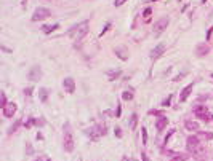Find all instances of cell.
I'll return each mask as SVG.
<instances>
[{
    "instance_id": "obj_1",
    "label": "cell",
    "mask_w": 213,
    "mask_h": 161,
    "mask_svg": "<svg viewBox=\"0 0 213 161\" xmlns=\"http://www.w3.org/2000/svg\"><path fill=\"white\" fill-rule=\"evenodd\" d=\"M88 24H90V21L87 19V21H82V22H79V24L72 26L68 30V35H69L71 38H74V40L79 42L82 37H85L87 32H88Z\"/></svg>"
},
{
    "instance_id": "obj_2",
    "label": "cell",
    "mask_w": 213,
    "mask_h": 161,
    "mask_svg": "<svg viewBox=\"0 0 213 161\" xmlns=\"http://www.w3.org/2000/svg\"><path fill=\"white\" fill-rule=\"evenodd\" d=\"M63 147H64V152L72 153L74 148H76V142H74V134L71 131V124L66 123L64 124V140H63Z\"/></svg>"
},
{
    "instance_id": "obj_3",
    "label": "cell",
    "mask_w": 213,
    "mask_h": 161,
    "mask_svg": "<svg viewBox=\"0 0 213 161\" xmlns=\"http://www.w3.org/2000/svg\"><path fill=\"white\" fill-rule=\"evenodd\" d=\"M106 129H108V126L103 123V124H96V126L87 129L85 132H87V136H90V139H92V140H96V139H100L101 136L106 134Z\"/></svg>"
},
{
    "instance_id": "obj_4",
    "label": "cell",
    "mask_w": 213,
    "mask_h": 161,
    "mask_svg": "<svg viewBox=\"0 0 213 161\" xmlns=\"http://www.w3.org/2000/svg\"><path fill=\"white\" fill-rule=\"evenodd\" d=\"M192 112H194V115H196L199 120L208 121V120L212 118V115H210V112H208V109H207V107H204V105H196Z\"/></svg>"
},
{
    "instance_id": "obj_5",
    "label": "cell",
    "mask_w": 213,
    "mask_h": 161,
    "mask_svg": "<svg viewBox=\"0 0 213 161\" xmlns=\"http://www.w3.org/2000/svg\"><path fill=\"white\" fill-rule=\"evenodd\" d=\"M50 14H51V11L48 8H43V6H40V8H37L34 11V14H32V22H37V21H42V19H45V18H50Z\"/></svg>"
},
{
    "instance_id": "obj_6",
    "label": "cell",
    "mask_w": 213,
    "mask_h": 161,
    "mask_svg": "<svg viewBox=\"0 0 213 161\" xmlns=\"http://www.w3.org/2000/svg\"><path fill=\"white\" fill-rule=\"evenodd\" d=\"M168 24H170V19L168 18H160L159 21L154 22V32L156 34H162L164 30H167Z\"/></svg>"
},
{
    "instance_id": "obj_7",
    "label": "cell",
    "mask_w": 213,
    "mask_h": 161,
    "mask_svg": "<svg viewBox=\"0 0 213 161\" xmlns=\"http://www.w3.org/2000/svg\"><path fill=\"white\" fill-rule=\"evenodd\" d=\"M165 50H167V46H165L164 43H159V45L154 46V50L151 51V54H149V56H151L152 61H157V59H159V58L165 53Z\"/></svg>"
},
{
    "instance_id": "obj_8",
    "label": "cell",
    "mask_w": 213,
    "mask_h": 161,
    "mask_svg": "<svg viewBox=\"0 0 213 161\" xmlns=\"http://www.w3.org/2000/svg\"><path fill=\"white\" fill-rule=\"evenodd\" d=\"M200 145V140H199V137L197 136H189L188 139H186V148H188V152H194L197 147Z\"/></svg>"
},
{
    "instance_id": "obj_9",
    "label": "cell",
    "mask_w": 213,
    "mask_h": 161,
    "mask_svg": "<svg viewBox=\"0 0 213 161\" xmlns=\"http://www.w3.org/2000/svg\"><path fill=\"white\" fill-rule=\"evenodd\" d=\"M42 69L37 67V65H34L32 69L29 70V73H27V78H29V81H39L42 78Z\"/></svg>"
},
{
    "instance_id": "obj_10",
    "label": "cell",
    "mask_w": 213,
    "mask_h": 161,
    "mask_svg": "<svg viewBox=\"0 0 213 161\" xmlns=\"http://www.w3.org/2000/svg\"><path fill=\"white\" fill-rule=\"evenodd\" d=\"M63 88L66 89L68 94H74V91H76V81H74V78L66 77L64 80H63Z\"/></svg>"
},
{
    "instance_id": "obj_11",
    "label": "cell",
    "mask_w": 213,
    "mask_h": 161,
    "mask_svg": "<svg viewBox=\"0 0 213 161\" xmlns=\"http://www.w3.org/2000/svg\"><path fill=\"white\" fill-rule=\"evenodd\" d=\"M16 110H18V105L15 104V102H10V104H7V107H3V116L13 118V115L16 113Z\"/></svg>"
},
{
    "instance_id": "obj_12",
    "label": "cell",
    "mask_w": 213,
    "mask_h": 161,
    "mask_svg": "<svg viewBox=\"0 0 213 161\" xmlns=\"http://www.w3.org/2000/svg\"><path fill=\"white\" fill-rule=\"evenodd\" d=\"M208 53H210V46H208L207 43H199V45H197V48H196V56L204 58V56H207Z\"/></svg>"
},
{
    "instance_id": "obj_13",
    "label": "cell",
    "mask_w": 213,
    "mask_h": 161,
    "mask_svg": "<svg viewBox=\"0 0 213 161\" xmlns=\"http://www.w3.org/2000/svg\"><path fill=\"white\" fill-rule=\"evenodd\" d=\"M167 124H168V118L167 116H159V118L156 120V129L159 132H162L165 128H167Z\"/></svg>"
},
{
    "instance_id": "obj_14",
    "label": "cell",
    "mask_w": 213,
    "mask_h": 161,
    "mask_svg": "<svg viewBox=\"0 0 213 161\" xmlns=\"http://www.w3.org/2000/svg\"><path fill=\"white\" fill-rule=\"evenodd\" d=\"M192 88H194V83L188 85L186 88H184L183 91L180 93V102H184V101H186L189 96H191V93H192Z\"/></svg>"
},
{
    "instance_id": "obj_15",
    "label": "cell",
    "mask_w": 213,
    "mask_h": 161,
    "mask_svg": "<svg viewBox=\"0 0 213 161\" xmlns=\"http://www.w3.org/2000/svg\"><path fill=\"white\" fill-rule=\"evenodd\" d=\"M184 126H186V129H189V131H199V123L197 121H192V120H186L184 121Z\"/></svg>"
},
{
    "instance_id": "obj_16",
    "label": "cell",
    "mask_w": 213,
    "mask_h": 161,
    "mask_svg": "<svg viewBox=\"0 0 213 161\" xmlns=\"http://www.w3.org/2000/svg\"><path fill=\"white\" fill-rule=\"evenodd\" d=\"M116 54L120 58L122 61H127L128 59V51L125 48H116Z\"/></svg>"
},
{
    "instance_id": "obj_17",
    "label": "cell",
    "mask_w": 213,
    "mask_h": 161,
    "mask_svg": "<svg viewBox=\"0 0 213 161\" xmlns=\"http://www.w3.org/2000/svg\"><path fill=\"white\" fill-rule=\"evenodd\" d=\"M58 27H60V24H48V26H42V30H43V34H51Z\"/></svg>"
},
{
    "instance_id": "obj_18",
    "label": "cell",
    "mask_w": 213,
    "mask_h": 161,
    "mask_svg": "<svg viewBox=\"0 0 213 161\" xmlns=\"http://www.w3.org/2000/svg\"><path fill=\"white\" fill-rule=\"evenodd\" d=\"M39 99H40L42 102H47V99H48V89L47 88L39 89Z\"/></svg>"
},
{
    "instance_id": "obj_19",
    "label": "cell",
    "mask_w": 213,
    "mask_h": 161,
    "mask_svg": "<svg viewBox=\"0 0 213 161\" xmlns=\"http://www.w3.org/2000/svg\"><path fill=\"white\" fill-rule=\"evenodd\" d=\"M136 124H138V115L136 113H132V116H130V129H135L136 128Z\"/></svg>"
},
{
    "instance_id": "obj_20",
    "label": "cell",
    "mask_w": 213,
    "mask_h": 161,
    "mask_svg": "<svg viewBox=\"0 0 213 161\" xmlns=\"http://www.w3.org/2000/svg\"><path fill=\"white\" fill-rule=\"evenodd\" d=\"M120 75H122L120 70H116V72H108V77H109V80H111V81H114L117 77H120Z\"/></svg>"
},
{
    "instance_id": "obj_21",
    "label": "cell",
    "mask_w": 213,
    "mask_h": 161,
    "mask_svg": "<svg viewBox=\"0 0 213 161\" xmlns=\"http://www.w3.org/2000/svg\"><path fill=\"white\" fill-rule=\"evenodd\" d=\"M21 123H23L21 120H16V123H15L13 126H11V128L8 129V132H10V134H13V132H16V129H18L19 126H21Z\"/></svg>"
},
{
    "instance_id": "obj_22",
    "label": "cell",
    "mask_w": 213,
    "mask_h": 161,
    "mask_svg": "<svg viewBox=\"0 0 213 161\" xmlns=\"http://www.w3.org/2000/svg\"><path fill=\"white\" fill-rule=\"evenodd\" d=\"M172 99H173V94H168V97H167V99H164V101H162V107H170Z\"/></svg>"
},
{
    "instance_id": "obj_23",
    "label": "cell",
    "mask_w": 213,
    "mask_h": 161,
    "mask_svg": "<svg viewBox=\"0 0 213 161\" xmlns=\"http://www.w3.org/2000/svg\"><path fill=\"white\" fill-rule=\"evenodd\" d=\"M122 99H124V101H132L133 99L132 91H124V93H122Z\"/></svg>"
},
{
    "instance_id": "obj_24",
    "label": "cell",
    "mask_w": 213,
    "mask_h": 161,
    "mask_svg": "<svg viewBox=\"0 0 213 161\" xmlns=\"http://www.w3.org/2000/svg\"><path fill=\"white\" fill-rule=\"evenodd\" d=\"M199 137L207 139V140H212L213 139V132H199Z\"/></svg>"
},
{
    "instance_id": "obj_25",
    "label": "cell",
    "mask_w": 213,
    "mask_h": 161,
    "mask_svg": "<svg viewBox=\"0 0 213 161\" xmlns=\"http://www.w3.org/2000/svg\"><path fill=\"white\" fill-rule=\"evenodd\" d=\"M141 134H143V145L148 144V132H146V128H141Z\"/></svg>"
},
{
    "instance_id": "obj_26",
    "label": "cell",
    "mask_w": 213,
    "mask_h": 161,
    "mask_svg": "<svg viewBox=\"0 0 213 161\" xmlns=\"http://www.w3.org/2000/svg\"><path fill=\"white\" fill-rule=\"evenodd\" d=\"M170 161H186V155H175Z\"/></svg>"
},
{
    "instance_id": "obj_27",
    "label": "cell",
    "mask_w": 213,
    "mask_h": 161,
    "mask_svg": "<svg viewBox=\"0 0 213 161\" xmlns=\"http://www.w3.org/2000/svg\"><path fill=\"white\" fill-rule=\"evenodd\" d=\"M173 132H175V129H172V131H170V132H168V134H167V137H165V140H164V144H165V145H167V142H168V140H170V137L173 136Z\"/></svg>"
},
{
    "instance_id": "obj_28",
    "label": "cell",
    "mask_w": 213,
    "mask_h": 161,
    "mask_svg": "<svg viewBox=\"0 0 213 161\" xmlns=\"http://www.w3.org/2000/svg\"><path fill=\"white\" fill-rule=\"evenodd\" d=\"M7 104H8V102H7V96H5V93H2V109L7 107Z\"/></svg>"
},
{
    "instance_id": "obj_29",
    "label": "cell",
    "mask_w": 213,
    "mask_h": 161,
    "mask_svg": "<svg viewBox=\"0 0 213 161\" xmlns=\"http://www.w3.org/2000/svg\"><path fill=\"white\" fill-rule=\"evenodd\" d=\"M32 91H34V88H26L24 89V94H26L27 97H31V96H32Z\"/></svg>"
},
{
    "instance_id": "obj_30",
    "label": "cell",
    "mask_w": 213,
    "mask_h": 161,
    "mask_svg": "<svg viewBox=\"0 0 213 161\" xmlns=\"http://www.w3.org/2000/svg\"><path fill=\"white\" fill-rule=\"evenodd\" d=\"M151 13H152V10H151V8H146V10H144V13H143V16H144L146 19H148V16H151Z\"/></svg>"
},
{
    "instance_id": "obj_31",
    "label": "cell",
    "mask_w": 213,
    "mask_h": 161,
    "mask_svg": "<svg viewBox=\"0 0 213 161\" xmlns=\"http://www.w3.org/2000/svg\"><path fill=\"white\" fill-rule=\"evenodd\" d=\"M120 112H122V107H120V104H117V110H116V116H117V118L120 116Z\"/></svg>"
},
{
    "instance_id": "obj_32",
    "label": "cell",
    "mask_w": 213,
    "mask_h": 161,
    "mask_svg": "<svg viewBox=\"0 0 213 161\" xmlns=\"http://www.w3.org/2000/svg\"><path fill=\"white\" fill-rule=\"evenodd\" d=\"M124 2H127V0H116V2H114V5H116V6H120Z\"/></svg>"
},
{
    "instance_id": "obj_33",
    "label": "cell",
    "mask_w": 213,
    "mask_h": 161,
    "mask_svg": "<svg viewBox=\"0 0 213 161\" xmlns=\"http://www.w3.org/2000/svg\"><path fill=\"white\" fill-rule=\"evenodd\" d=\"M212 32H213V26L210 27V30L207 32V40H210V37H212Z\"/></svg>"
},
{
    "instance_id": "obj_34",
    "label": "cell",
    "mask_w": 213,
    "mask_h": 161,
    "mask_svg": "<svg viewBox=\"0 0 213 161\" xmlns=\"http://www.w3.org/2000/svg\"><path fill=\"white\" fill-rule=\"evenodd\" d=\"M116 136H117V137H122V131H120V128H116Z\"/></svg>"
},
{
    "instance_id": "obj_35",
    "label": "cell",
    "mask_w": 213,
    "mask_h": 161,
    "mask_svg": "<svg viewBox=\"0 0 213 161\" xmlns=\"http://www.w3.org/2000/svg\"><path fill=\"white\" fill-rule=\"evenodd\" d=\"M183 77H184V73H181V75H178V77H175V78H173V81H178V80H181Z\"/></svg>"
},
{
    "instance_id": "obj_36",
    "label": "cell",
    "mask_w": 213,
    "mask_h": 161,
    "mask_svg": "<svg viewBox=\"0 0 213 161\" xmlns=\"http://www.w3.org/2000/svg\"><path fill=\"white\" fill-rule=\"evenodd\" d=\"M141 160H143V161H149V160H148V156H146V153H144V152L141 153Z\"/></svg>"
},
{
    "instance_id": "obj_37",
    "label": "cell",
    "mask_w": 213,
    "mask_h": 161,
    "mask_svg": "<svg viewBox=\"0 0 213 161\" xmlns=\"http://www.w3.org/2000/svg\"><path fill=\"white\" fill-rule=\"evenodd\" d=\"M26 3H27V0H21V6L23 8H26Z\"/></svg>"
},
{
    "instance_id": "obj_38",
    "label": "cell",
    "mask_w": 213,
    "mask_h": 161,
    "mask_svg": "<svg viewBox=\"0 0 213 161\" xmlns=\"http://www.w3.org/2000/svg\"><path fill=\"white\" fill-rule=\"evenodd\" d=\"M122 161H135V160H132V158H127V156H124V158H122Z\"/></svg>"
},
{
    "instance_id": "obj_39",
    "label": "cell",
    "mask_w": 213,
    "mask_h": 161,
    "mask_svg": "<svg viewBox=\"0 0 213 161\" xmlns=\"http://www.w3.org/2000/svg\"><path fill=\"white\" fill-rule=\"evenodd\" d=\"M205 2H207V0H202V3H205Z\"/></svg>"
},
{
    "instance_id": "obj_40",
    "label": "cell",
    "mask_w": 213,
    "mask_h": 161,
    "mask_svg": "<svg viewBox=\"0 0 213 161\" xmlns=\"http://www.w3.org/2000/svg\"><path fill=\"white\" fill-rule=\"evenodd\" d=\"M151 2H156V0H151Z\"/></svg>"
},
{
    "instance_id": "obj_41",
    "label": "cell",
    "mask_w": 213,
    "mask_h": 161,
    "mask_svg": "<svg viewBox=\"0 0 213 161\" xmlns=\"http://www.w3.org/2000/svg\"><path fill=\"white\" fill-rule=\"evenodd\" d=\"M212 78H213V73H212Z\"/></svg>"
}]
</instances>
